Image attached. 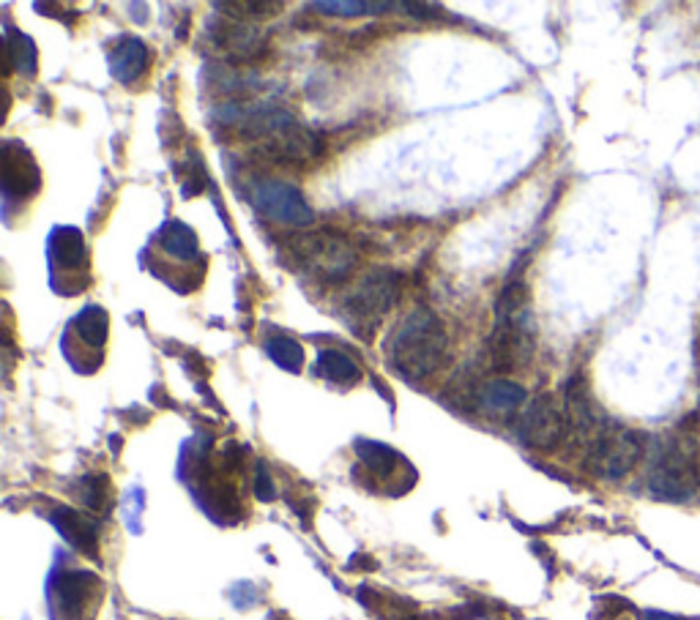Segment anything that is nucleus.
<instances>
[{
	"instance_id": "a211bd4d",
	"label": "nucleus",
	"mask_w": 700,
	"mask_h": 620,
	"mask_svg": "<svg viewBox=\"0 0 700 620\" xmlns=\"http://www.w3.org/2000/svg\"><path fill=\"white\" fill-rule=\"evenodd\" d=\"M107 328H110V317L101 306H88L83 315L74 320L72 333L80 339V342L88 344L90 350L96 353V358L101 361V353H105V342H107Z\"/></svg>"
},
{
	"instance_id": "2eb2a0df",
	"label": "nucleus",
	"mask_w": 700,
	"mask_h": 620,
	"mask_svg": "<svg viewBox=\"0 0 700 620\" xmlns=\"http://www.w3.org/2000/svg\"><path fill=\"white\" fill-rule=\"evenodd\" d=\"M217 45L222 47L225 52H230L236 61H250V58L261 56L263 36H261V31L252 28L250 23H241V20H236V23H230V25H219Z\"/></svg>"
},
{
	"instance_id": "b1692460",
	"label": "nucleus",
	"mask_w": 700,
	"mask_h": 620,
	"mask_svg": "<svg viewBox=\"0 0 700 620\" xmlns=\"http://www.w3.org/2000/svg\"><path fill=\"white\" fill-rule=\"evenodd\" d=\"M315 9L337 14V17H359L362 12H384L391 7L389 3H315Z\"/></svg>"
},
{
	"instance_id": "f257e3e1",
	"label": "nucleus",
	"mask_w": 700,
	"mask_h": 620,
	"mask_svg": "<svg viewBox=\"0 0 700 620\" xmlns=\"http://www.w3.org/2000/svg\"><path fill=\"white\" fill-rule=\"evenodd\" d=\"M449 355V337L444 323L430 309H417L406 317L389 344V361L408 380H427Z\"/></svg>"
},
{
	"instance_id": "423d86ee",
	"label": "nucleus",
	"mask_w": 700,
	"mask_h": 620,
	"mask_svg": "<svg viewBox=\"0 0 700 620\" xmlns=\"http://www.w3.org/2000/svg\"><path fill=\"white\" fill-rule=\"evenodd\" d=\"M101 598V580L94 571H58L50 580L52 620H90Z\"/></svg>"
},
{
	"instance_id": "6ab92c4d",
	"label": "nucleus",
	"mask_w": 700,
	"mask_h": 620,
	"mask_svg": "<svg viewBox=\"0 0 700 620\" xmlns=\"http://www.w3.org/2000/svg\"><path fill=\"white\" fill-rule=\"evenodd\" d=\"M479 402L487 413H515L520 404H526V388L511 380H493L482 388Z\"/></svg>"
},
{
	"instance_id": "6e6552de",
	"label": "nucleus",
	"mask_w": 700,
	"mask_h": 620,
	"mask_svg": "<svg viewBox=\"0 0 700 620\" xmlns=\"http://www.w3.org/2000/svg\"><path fill=\"white\" fill-rule=\"evenodd\" d=\"M567 410L553 397H536L520 416V440L534 451H556L569 435Z\"/></svg>"
},
{
	"instance_id": "7ed1b4c3",
	"label": "nucleus",
	"mask_w": 700,
	"mask_h": 620,
	"mask_svg": "<svg viewBox=\"0 0 700 620\" xmlns=\"http://www.w3.org/2000/svg\"><path fill=\"white\" fill-rule=\"evenodd\" d=\"M645 487L656 500H665V503H689L695 498L700 476L692 438L673 435V438L662 440L651 460Z\"/></svg>"
},
{
	"instance_id": "39448f33",
	"label": "nucleus",
	"mask_w": 700,
	"mask_h": 620,
	"mask_svg": "<svg viewBox=\"0 0 700 620\" xmlns=\"http://www.w3.org/2000/svg\"><path fill=\"white\" fill-rule=\"evenodd\" d=\"M290 252L306 271L326 282H342L357 268V250L342 235L328 233V230L295 235L290 241Z\"/></svg>"
},
{
	"instance_id": "0eeeda50",
	"label": "nucleus",
	"mask_w": 700,
	"mask_h": 620,
	"mask_svg": "<svg viewBox=\"0 0 700 620\" xmlns=\"http://www.w3.org/2000/svg\"><path fill=\"white\" fill-rule=\"evenodd\" d=\"M257 156L279 167H310L326 156V139L310 129L295 126L293 121L288 126L277 129L266 139L255 145Z\"/></svg>"
},
{
	"instance_id": "aec40b11",
	"label": "nucleus",
	"mask_w": 700,
	"mask_h": 620,
	"mask_svg": "<svg viewBox=\"0 0 700 620\" xmlns=\"http://www.w3.org/2000/svg\"><path fill=\"white\" fill-rule=\"evenodd\" d=\"M317 366H321V375L326 380L339 382V386H353V382L362 380V369L350 355H345L342 350H323L321 358H317Z\"/></svg>"
},
{
	"instance_id": "4468645a",
	"label": "nucleus",
	"mask_w": 700,
	"mask_h": 620,
	"mask_svg": "<svg viewBox=\"0 0 700 620\" xmlns=\"http://www.w3.org/2000/svg\"><path fill=\"white\" fill-rule=\"evenodd\" d=\"M150 66V50L140 39H123L121 45L112 50L110 69L121 83H134L143 77Z\"/></svg>"
},
{
	"instance_id": "dca6fc26",
	"label": "nucleus",
	"mask_w": 700,
	"mask_h": 620,
	"mask_svg": "<svg viewBox=\"0 0 700 620\" xmlns=\"http://www.w3.org/2000/svg\"><path fill=\"white\" fill-rule=\"evenodd\" d=\"M357 454L359 460H362V465L381 478L397 476V471H411L408 462L402 460L395 449H389V446L384 443H375V440H359Z\"/></svg>"
},
{
	"instance_id": "393cba45",
	"label": "nucleus",
	"mask_w": 700,
	"mask_h": 620,
	"mask_svg": "<svg viewBox=\"0 0 700 620\" xmlns=\"http://www.w3.org/2000/svg\"><path fill=\"white\" fill-rule=\"evenodd\" d=\"M255 493H257V498L261 500H274L277 498V487H274V482H271V473L266 471V467H257V476H255Z\"/></svg>"
},
{
	"instance_id": "f8f14e48",
	"label": "nucleus",
	"mask_w": 700,
	"mask_h": 620,
	"mask_svg": "<svg viewBox=\"0 0 700 620\" xmlns=\"http://www.w3.org/2000/svg\"><path fill=\"white\" fill-rule=\"evenodd\" d=\"M50 520L74 549H80L83 555H90V558L99 555V527H96V522L88 514L69 509V506H58V509H52Z\"/></svg>"
},
{
	"instance_id": "a878e982",
	"label": "nucleus",
	"mask_w": 700,
	"mask_h": 620,
	"mask_svg": "<svg viewBox=\"0 0 700 620\" xmlns=\"http://www.w3.org/2000/svg\"><path fill=\"white\" fill-rule=\"evenodd\" d=\"M643 620H684V618H678V615H667V612H654V609H651V612L643 615Z\"/></svg>"
},
{
	"instance_id": "20e7f679",
	"label": "nucleus",
	"mask_w": 700,
	"mask_h": 620,
	"mask_svg": "<svg viewBox=\"0 0 700 620\" xmlns=\"http://www.w3.org/2000/svg\"><path fill=\"white\" fill-rule=\"evenodd\" d=\"M645 454V440L638 429L605 424L589 443V471L605 482H621L635 467L640 465Z\"/></svg>"
},
{
	"instance_id": "9b49d317",
	"label": "nucleus",
	"mask_w": 700,
	"mask_h": 620,
	"mask_svg": "<svg viewBox=\"0 0 700 620\" xmlns=\"http://www.w3.org/2000/svg\"><path fill=\"white\" fill-rule=\"evenodd\" d=\"M0 175H3V194H7V203H14V199H31L39 194L41 189V172L39 165H36L34 156L17 143L3 145V156H0Z\"/></svg>"
},
{
	"instance_id": "412c9836",
	"label": "nucleus",
	"mask_w": 700,
	"mask_h": 620,
	"mask_svg": "<svg viewBox=\"0 0 700 620\" xmlns=\"http://www.w3.org/2000/svg\"><path fill=\"white\" fill-rule=\"evenodd\" d=\"M17 69L20 74H25V77H34L36 74V47L34 41L28 39V36L23 34H9L7 39V72L9 69Z\"/></svg>"
},
{
	"instance_id": "bb28decb",
	"label": "nucleus",
	"mask_w": 700,
	"mask_h": 620,
	"mask_svg": "<svg viewBox=\"0 0 700 620\" xmlns=\"http://www.w3.org/2000/svg\"><path fill=\"white\" fill-rule=\"evenodd\" d=\"M698 476H700V460H698Z\"/></svg>"
},
{
	"instance_id": "9d476101",
	"label": "nucleus",
	"mask_w": 700,
	"mask_h": 620,
	"mask_svg": "<svg viewBox=\"0 0 700 620\" xmlns=\"http://www.w3.org/2000/svg\"><path fill=\"white\" fill-rule=\"evenodd\" d=\"M397 295H400V288H397L395 273L375 271L367 273L357 288L348 293V312L353 317L364 323H375L397 304Z\"/></svg>"
},
{
	"instance_id": "1a4fd4ad",
	"label": "nucleus",
	"mask_w": 700,
	"mask_h": 620,
	"mask_svg": "<svg viewBox=\"0 0 700 620\" xmlns=\"http://www.w3.org/2000/svg\"><path fill=\"white\" fill-rule=\"evenodd\" d=\"M250 197L255 203V208L261 214H266L268 219L282 224H310L312 222V211L310 203L304 199V194L299 192L295 186L282 181H257L252 183Z\"/></svg>"
},
{
	"instance_id": "5701e85b",
	"label": "nucleus",
	"mask_w": 700,
	"mask_h": 620,
	"mask_svg": "<svg viewBox=\"0 0 700 620\" xmlns=\"http://www.w3.org/2000/svg\"><path fill=\"white\" fill-rule=\"evenodd\" d=\"M266 350L279 366H285V369L290 372H299L301 364H304V350H301V344L290 337H271L268 339Z\"/></svg>"
},
{
	"instance_id": "f3484780",
	"label": "nucleus",
	"mask_w": 700,
	"mask_h": 620,
	"mask_svg": "<svg viewBox=\"0 0 700 620\" xmlns=\"http://www.w3.org/2000/svg\"><path fill=\"white\" fill-rule=\"evenodd\" d=\"M161 252L181 263H195L201 255V241H197L195 230L186 228L181 222H170L161 228Z\"/></svg>"
},
{
	"instance_id": "ddd939ff",
	"label": "nucleus",
	"mask_w": 700,
	"mask_h": 620,
	"mask_svg": "<svg viewBox=\"0 0 700 620\" xmlns=\"http://www.w3.org/2000/svg\"><path fill=\"white\" fill-rule=\"evenodd\" d=\"M52 268H56V277L61 273H80L83 277L85 268H88V250H85V241L80 235V230H58V235L52 239Z\"/></svg>"
},
{
	"instance_id": "4be33fe9",
	"label": "nucleus",
	"mask_w": 700,
	"mask_h": 620,
	"mask_svg": "<svg viewBox=\"0 0 700 620\" xmlns=\"http://www.w3.org/2000/svg\"><path fill=\"white\" fill-rule=\"evenodd\" d=\"M80 498H83L85 509L96 511V514H105L112 503V482L105 473H94V476L83 478L80 484Z\"/></svg>"
},
{
	"instance_id": "f03ea898",
	"label": "nucleus",
	"mask_w": 700,
	"mask_h": 620,
	"mask_svg": "<svg viewBox=\"0 0 700 620\" xmlns=\"http://www.w3.org/2000/svg\"><path fill=\"white\" fill-rule=\"evenodd\" d=\"M536 328L531 320L529 288L520 282L509 284L500 293L498 320H495L493 339H490V355H493L495 369L515 372L526 366L534 355Z\"/></svg>"
}]
</instances>
